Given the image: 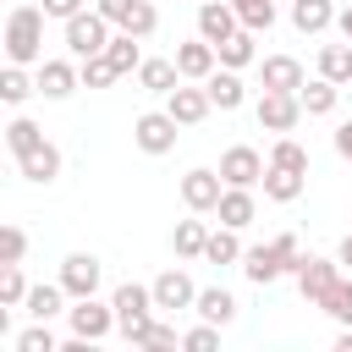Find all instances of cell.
<instances>
[{
	"label": "cell",
	"mask_w": 352,
	"mask_h": 352,
	"mask_svg": "<svg viewBox=\"0 0 352 352\" xmlns=\"http://www.w3.org/2000/svg\"><path fill=\"white\" fill-rule=\"evenodd\" d=\"M341 352H352V336H341Z\"/></svg>",
	"instance_id": "cell-49"
},
{
	"label": "cell",
	"mask_w": 352,
	"mask_h": 352,
	"mask_svg": "<svg viewBox=\"0 0 352 352\" xmlns=\"http://www.w3.org/2000/svg\"><path fill=\"white\" fill-rule=\"evenodd\" d=\"M209 99H214L220 110H231V104L242 99V82H236L231 72H220V77H209Z\"/></svg>",
	"instance_id": "cell-28"
},
{
	"label": "cell",
	"mask_w": 352,
	"mask_h": 352,
	"mask_svg": "<svg viewBox=\"0 0 352 352\" xmlns=\"http://www.w3.org/2000/svg\"><path fill=\"white\" fill-rule=\"evenodd\" d=\"M209 104H214L209 88H170V116H176V121H198Z\"/></svg>",
	"instance_id": "cell-15"
},
{
	"label": "cell",
	"mask_w": 352,
	"mask_h": 352,
	"mask_svg": "<svg viewBox=\"0 0 352 352\" xmlns=\"http://www.w3.org/2000/svg\"><path fill=\"white\" fill-rule=\"evenodd\" d=\"M220 220H226V226H248V220H253V198H248L242 187H236V192H220Z\"/></svg>",
	"instance_id": "cell-22"
},
{
	"label": "cell",
	"mask_w": 352,
	"mask_h": 352,
	"mask_svg": "<svg viewBox=\"0 0 352 352\" xmlns=\"http://www.w3.org/2000/svg\"><path fill=\"white\" fill-rule=\"evenodd\" d=\"M341 33H346V44H352V11H346V16H341Z\"/></svg>",
	"instance_id": "cell-48"
},
{
	"label": "cell",
	"mask_w": 352,
	"mask_h": 352,
	"mask_svg": "<svg viewBox=\"0 0 352 352\" xmlns=\"http://www.w3.org/2000/svg\"><path fill=\"white\" fill-rule=\"evenodd\" d=\"M236 253H242V248H236V236H231V231H214V236H209V248H204V258H209V264H231Z\"/></svg>",
	"instance_id": "cell-32"
},
{
	"label": "cell",
	"mask_w": 352,
	"mask_h": 352,
	"mask_svg": "<svg viewBox=\"0 0 352 352\" xmlns=\"http://www.w3.org/2000/svg\"><path fill=\"white\" fill-rule=\"evenodd\" d=\"M280 270H286V253H280L275 242H270V248H253V253H248V275H253L258 286H264V280H275Z\"/></svg>",
	"instance_id": "cell-17"
},
{
	"label": "cell",
	"mask_w": 352,
	"mask_h": 352,
	"mask_svg": "<svg viewBox=\"0 0 352 352\" xmlns=\"http://www.w3.org/2000/svg\"><path fill=\"white\" fill-rule=\"evenodd\" d=\"M6 138H11V148L22 154L28 143H38V126H33V121H11V126H6Z\"/></svg>",
	"instance_id": "cell-38"
},
{
	"label": "cell",
	"mask_w": 352,
	"mask_h": 352,
	"mask_svg": "<svg viewBox=\"0 0 352 352\" xmlns=\"http://www.w3.org/2000/svg\"><path fill=\"white\" fill-rule=\"evenodd\" d=\"M275 248L286 253V264H292V270L302 264V248H297V236H292V231H286V236H275Z\"/></svg>",
	"instance_id": "cell-43"
},
{
	"label": "cell",
	"mask_w": 352,
	"mask_h": 352,
	"mask_svg": "<svg viewBox=\"0 0 352 352\" xmlns=\"http://www.w3.org/2000/svg\"><path fill=\"white\" fill-rule=\"evenodd\" d=\"M82 0H44V16H77Z\"/></svg>",
	"instance_id": "cell-44"
},
{
	"label": "cell",
	"mask_w": 352,
	"mask_h": 352,
	"mask_svg": "<svg viewBox=\"0 0 352 352\" xmlns=\"http://www.w3.org/2000/svg\"><path fill=\"white\" fill-rule=\"evenodd\" d=\"M182 198L192 209H220V176L214 170H187L182 176Z\"/></svg>",
	"instance_id": "cell-8"
},
{
	"label": "cell",
	"mask_w": 352,
	"mask_h": 352,
	"mask_svg": "<svg viewBox=\"0 0 352 352\" xmlns=\"http://www.w3.org/2000/svg\"><path fill=\"white\" fill-rule=\"evenodd\" d=\"M16 346H22V352H55V336H50V330H28Z\"/></svg>",
	"instance_id": "cell-40"
},
{
	"label": "cell",
	"mask_w": 352,
	"mask_h": 352,
	"mask_svg": "<svg viewBox=\"0 0 352 352\" xmlns=\"http://www.w3.org/2000/svg\"><path fill=\"white\" fill-rule=\"evenodd\" d=\"M138 143H143L148 154H165V148L176 143V116H170V110H165V116H160V110H154V116H138Z\"/></svg>",
	"instance_id": "cell-6"
},
{
	"label": "cell",
	"mask_w": 352,
	"mask_h": 352,
	"mask_svg": "<svg viewBox=\"0 0 352 352\" xmlns=\"http://www.w3.org/2000/svg\"><path fill=\"white\" fill-rule=\"evenodd\" d=\"M192 297H198V292H192V280H187L182 270H165V275L154 280V302H160V308H187Z\"/></svg>",
	"instance_id": "cell-13"
},
{
	"label": "cell",
	"mask_w": 352,
	"mask_h": 352,
	"mask_svg": "<svg viewBox=\"0 0 352 352\" xmlns=\"http://www.w3.org/2000/svg\"><path fill=\"white\" fill-rule=\"evenodd\" d=\"M297 110H302V99H297V94H280V88H270V94L258 99V121L275 126V132H292V126H297Z\"/></svg>",
	"instance_id": "cell-5"
},
{
	"label": "cell",
	"mask_w": 352,
	"mask_h": 352,
	"mask_svg": "<svg viewBox=\"0 0 352 352\" xmlns=\"http://www.w3.org/2000/svg\"><path fill=\"white\" fill-rule=\"evenodd\" d=\"M204 248H209L204 220H182V226H176V253H204Z\"/></svg>",
	"instance_id": "cell-26"
},
{
	"label": "cell",
	"mask_w": 352,
	"mask_h": 352,
	"mask_svg": "<svg viewBox=\"0 0 352 352\" xmlns=\"http://www.w3.org/2000/svg\"><path fill=\"white\" fill-rule=\"evenodd\" d=\"M198 28H204L209 44H226V38L236 33V16H231L226 6H204V11H198Z\"/></svg>",
	"instance_id": "cell-16"
},
{
	"label": "cell",
	"mask_w": 352,
	"mask_h": 352,
	"mask_svg": "<svg viewBox=\"0 0 352 352\" xmlns=\"http://www.w3.org/2000/svg\"><path fill=\"white\" fill-rule=\"evenodd\" d=\"M220 176H226V182H236V187L258 182V176H264V160H258V148H226V160H220Z\"/></svg>",
	"instance_id": "cell-7"
},
{
	"label": "cell",
	"mask_w": 352,
	"mask_h": 352,
	"mask_svg": "<svg viewBox=\"0 0 352 352\" xmlns=\"http://www.w3.org/2000/svg\"><path fill=\"white\" fill-rule=\"evenodd\" d=\"M341 264H352V236H346V242H341Z\"/></svg>",
	"instance_id": "cell-47"
},
{
	"label": "cell",
	"mask_w": 352,
	"mask_h": 352,
	"mask_svg": "<svg viewBox=\"0 0 352 352\" xmlns=\"http://www.w3.org/2000/svg\"><path fill=\"white\" fill-rule=\"evenodd\" d=\"M198 314H204L209 324H226V319L236 314V302H231V292H198Z\"/></svg>",
	"instance_id": "cell-23"
},
{
	"label": "cell",
	"mask_w": 352,
	"mask_h": 352,
	"mask_svg": "<svg viewBox=\"0 0 352 352\" xmlns=\"http://www.w3.org/2000/svg\"><path fill=\"white\" fill-rule=\"evenodd\" d=\"M292 16H297V28H302V33H319V28L330 22V0H297V6H292Z\"/></svg>",
	"instance_id": "cell-24"
},
{
	"label": "cell",
	"mask_w": 352,
	"mask_h": 352,
	"mask_svg": "<svg viewBox=\"0 0 352 352\" xmlns=\"http://www.w3.org/2000/svg\"><path fill=\"white\" fill-rule=\"evenodd\" d=\"M187 346H192V352H204V346H214V330H192V336H187Z\"/></svg>",
	"instance_id": "cell-45"
},
{
	"label": "cell",
	"mask_w": 352,
	"mask_h": 352,
	"mask_svg": "<svg viewBox=\"0 0 352 352\" xmlns=\"http://www.w3.org/2000/svg\"><path fill=\"white\" fill-rule=\"evenodd\" d=\"M176 72H182L176 60H143V66H138V82H143V88H160V94H170Z\"/></svg>",
	"instance_id": "cell-19"
},
{
	"label": "cell",
	"mask_w": 352,
	"mask_h": 352,
	"mask_svg": "<svg viewBox=\"0 0 352 352\" xmlns=\"http://www.w3.org/2000/svg\"><path fill=\"white\" fill-rule=\"evenodd\" d=\"M264 192H270V198H297V192H302V170L270 165V170H264Z\"/></svg>",
	"instance_id": "cell-21"
},
{
	"label": "cell",
	"mask_w": 352,
	"mask_h": 352,
	"mask_svg": "<svg viewBox=\"0 0 352 352\" xmlns=\"http://www.w3.org/2000/svg\"><path fill=\"white\" fill-rule=\"evenodd\" d=\"M270 165H280V170H308V154L286 138V143H275V154H270Z\"/></svg>",
	"instance_id": "cell-33"
},
{
	"label": "cell",
	"mask_w": 352,
	"mask_h": 352,
	"mask_svg": "<svg viewBox=\"0 0 352 352\" xmlns=\"http://www.w3.org/2000/svg\"><path fill=\"white\" fill-rule=\"evenodd\" d=\"M28 308H33L38 319H50V314L60 308V286H33V292H28Z\"/></svg>",
	"instance_id": "cell-34"
},
{
	"label": "cell",
	"mask_w": 352,
	"mask_h": 352,
	"mask_svg": "<svg viewBox=\"0 0 352 352\" xmlns=\"http://www.w3.org/2000/svg\"><path fill=\"white\" fill-rule=\"evenodd\" d=\"M82 77H88V82H94V88H99V82H110V77H116V66H110V60H104V50H99V55H88V66H82Z\"/></svg>",
	"instance_id": "cell-37"
},
{
	"label": "cell",
	"mask_w": 352,
	"mask_h": 352,
	"mask_svg": "<svg viewBox=\"0 0 352 352\" xmlns=\"http://www.w3.org/2000/svg\"><path fill=\"white\" fill-rule=\"evenodd\" d=\"M16 160H22V170H28V182H50V176L60 170V154H55V148H50L44 138H38V143H28V148H22Z\"/></svg>",
	"instance_id": "cell-12"
},
{
	"label": "cell",
	"mask_w": 352,
	"mask_h": 352,
	"mask_svg": "<svg viewBox=\"0 0 352 352\" xmlns=\"http://www.w3.org/2000/svg\"><path fill=\"white\" fill-rule=\"evenodd\" d=\"M214 50H220V60H226V66L253 60V38H248V33H231V38H226V44H214Z\"/></svg>",
	"instance_id": "cell-30"
},
{
	"label": "cell",
	"mask_w": 352,
	"mask_h": 352,
	"mask_svg": "<svg viewBox=\"0 0 352 352\" xmlns=\"http://www.w3.org/2000/svg\"><path fill=\"white\" fill-rule=\"evenodd\" d=\"M60 286H66V292H77V297H94V286H99V258L72 253V258H66V270H60Z\"/></svg>",
	"instance_id": "cell-9"
},
{
	"label": "cell",
	"mask_w": 352,
	"mask_h": 352,
	"mask_svg": "<svg viewBox=\"0 0 352 352\" xmlns=\"http://www.w3.org/2000/svg\"><path fill=\"white\" fill-rule=\"evenodd\" d=\"M104 60L116 66V77H121L126 66H138V44H132V33H126V38H110V44H104Z\"/></svg>",
	"instance_id": "cell-27"
},
{
	"label": "cell",
	"mask_w": 352,
	"mask_h": 352,
	"mask_svg": "<svg viewBox=\"0 0 352 352\" xmlns=\"http://www.w3.org/2000/svg\"><path fill=\"white\" fill-rule=\"evenodd\" d=\"M72 82H77V72H72L66 60H44V72H38V88H44V94L60 99V94H72Z\"/></svg>",
	"instance_id": "cell-20"
},
{
	"label": "cell",
	"mask_w": 352,
	"mask_h": 352,
	"mask_svg": "<svg viewBox=\"0 0 352 352\" xmlns=\"http://www.w3.org/2000/svg\"><path fill=\"white\" fill-rule=\"evenodd\" d=\"M264 88H280V94L302 88V66H297L292 55H275V60H264Z\"/></svg>",
	"instance_id": "cell-14"
},
{
	"label": "cell",
	"mask_w": 352,
	"mask_h": 352,
	"mask_svg": "<svg viewBox=\"0 0 352 352\" xmlns=\"http://www.w3.org/2000/svg\"><path fill=\"white\" fill-rule=\"evenodd\" d=\"M319 302H324V308H330L336 319H346V324H352V280H336V286H330V292H324Z\"/></svg>",
	"instance_id": "cell-29"
},
{
	"label": "cell",
	"mask_w": 352,
	"mask_h": 352,
	"mask_svg": "<svg viewBox=\"0 0 352 352\" xmlns=\"http://www.w3.org/2000/svg\"><path fill=\"white\" fill-rule=\"evenodd\" d=\"M297 280H302V292L308 297H324L341 275H336V264L330 258H314V253H302V264H297Z\"/></svg>",
	"instance_id": "cell-10"
},
{
	"label": "cell",
	"mask_w": 352,
	"mask_h": 352,
	"mask_svg": "<svg viewBox=\"0 0 352 352\" xmlns=\"http://www.w3.org/2000/svg\"><path fill=\"white\" fill-rule=\"evenodd\" d=\"M148 302H154V292H143V286H121L116 292V319H121V330L143 346V336H148Z\"/></svg>",
	"instance_id": "cell-2"
},
{
	"label": "cell",
	"mask_w": 352,
	"mask_h": 352,
	"mask_svg": "<svg viewBox=\"0 0 352 352\" xmlns=\"http://www.w3.org/2000/svg\"><path fill=\"white\" fill-rule=\"evenodd\" d=\"M110 308H116V302H110ZM110 308H99L94 297H82V302L72 308V330H77L82 341H99V336L110 330Z\"/></svg>",
	"instance_id": "cell-11"
},
{
	"label": "cell",
	"mask_w": 352,
	"mask_h": 352,
	"mask_svg": "<svg viewBox=\"0 0 352 352\" xmlns=\"http://www.w3.org/2000/svg\"><path fill=\"white\" fill-rule=\"evenodd\" d=\"M38 44H44V16H38L33 6L11 11V22H6V50H11L16 60H33V55H38Z\"/></svg>",
	"instance_id": "cell-1"
},
{
	"label": "cell",
	"mask_w": 352,
	"mask_h": 352,
	"mask_svg": "<svg viewBox=\"0 0 352 352\" xmlns=\"http://www.w3.org/2000/svg\"><path fill=\"white\" fill-rule=\"evenodd\" d=\"M143 346H154V352H160V346H176V330H170V324H148Z\"/></svg>",
	"instance_id": "cell-42"
},
{
	"label": "cell",
	"mask_w": 352,
	"mask_h": 352,
	"mask_svg": "<svg viewBox=\"0 0 352 352\" xmlns=\"http://www.w3.org/2000/svg\"><path fill=\"white\" fill-rule=\"evenodd\" d=\"M336 148H341V154H346V160H352V121H346V126H341V132H336Z\"/></svg>",
	"instance_id": "cell-46"
},
{
	"label": "cell",
	"mask_w": 352,
	"mask_h": 352,
	"mask_svg": "<svg viewBox=\"0 0 352 352\" xmlns=\"http://www.w3.org/2000/svg\"><path fill=\"white\" fill-rule=\"evenodd\" d=\"M297 99H302V110H314V116H319V110H330V104H336V88H330V77H324V82H308Z\"/></svg>",
	"instance_id": "cell-31"
},
{
	"label": "cell",
	"mask_w": 352,
	"mask_h": 352,
	"mask_svg": "<svg viewBox=\"0 0 352 352\" xmlns=\"http://www.w3.org/2000/svg\"><path fill=\"white\" fill-rule=\"evenodd\" d=\"M236 11H242V22H248V28H270V16H275V6H270V0H236Z\"/></svg>",
	"instance_id": "cell-35"
},
{
	"label": "cell",
	"mask_w": 352,
	"mask_h": 352,
	"mask_svg": "<svg viewBox=\"0 0 352 352\" xmlns=\"http://www.w3.org/2000/svg\"><path fill=\"white\" fill-rule=\"evenodd\" d=\"M319 72H324L330 82H341V77H352V50H346V44H330V50L319 55Z\"/></svg>",
	"instance_id": "cell-25"
},
{
	"label": "cell",
	"mask_w": 352,
	"mask_h": 352,
	"mask_svg": "<svg viewBox=\"0 0 352 352\" xmlns=\"http://www.w3.org/2000/svg\"><path fill=\"white\" fill-rule=\"evenodd\" d=\"M22 297V275H16V264H6L0 270V302H16Z\"/></svg>",
	"instance_id": "cell-39"
},
{
	"label": "cell",
	"mask_w": 352,
	"mask_h": 352,
	"mask_svg": "<svg viewBox=\"0 0 352 352\" xmlns=\"http://www.w3.org/2000/svg\"><path fill=\"white\" fill-rule=\"evenodd\" d=\"M0 94H6L11 104H16V99L28 94V77H22V72H6V77H0Z\"/></svg>",
	"instance_id": "cell-41"
},
{
	"label": "cell",
	"mask_w": 352,
	"mask_h": 352,
	"mask_svg": "<svg viewBox=\"0 0 352 352\" xmlns=\"http://www.w3.org/2000/svg\"><path fill=\"white\" fill-rule=\"evenodd\" d=\"M22 248H28V236H22L16 226H6V231H0V258H6V264H16V258H22Z\"/></svg>",
	"instance_id": "cell-36"
},
{
	"label": "cell",
	"mask_w": 352,
	"mask_h": 352,
	"mask_svg": "<svg viewBox=\"0 0 352 352\" xmlns=\"http://www.w3.org/2000/svg\"><path fill=\"white\" fill-rule=\"evenodd\" d=\"M176 66H182L187 77H204V72L214 66V44H209V38H204V44H182V50H176Z\"/></svg>",
	"instance_id": "cell-18"
},
{
	"label": "cell",
	"mask_w": 352,
	"mask_h": 352,
	"mask_svg": "<svg viewBox=\"0 0 352 352\" xmlns=\"http://www.w3.org/2000/svg\"><path fill=\"white\" fill-rule=\"evenodd\" d=\"M104 22H110L104 11H88V16L77 11V16H66V44H72L77 55H99V50L110 44V38H104Z\"/></svg>",
	"instance_id": "cell-3"
},
{
	"label": "cell",
	"mask_w": 352,
	"mask_h": 352,
	"mask_svg": "<svg viewBox=\"0 0 352 352\" xmlns=\"http://www.w3.org/2000/svg\"><path fill=\"white\" fill-rule=\"evenodd\" d=\"M99 11H104L110 22H121L132 38H148V33H154V6H148V0H99Z\"/></svg>",
	"instance_id": "cell-4"
}]
</instances>
